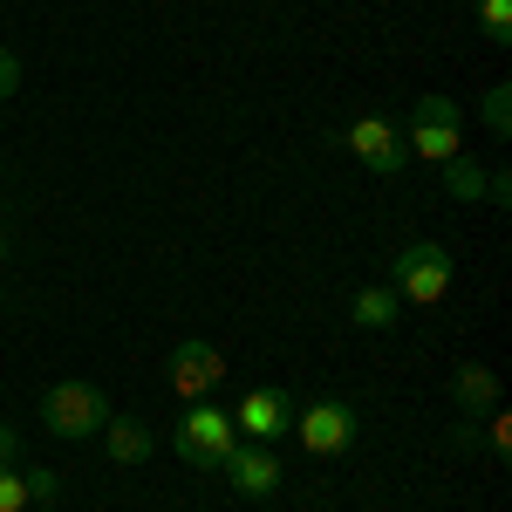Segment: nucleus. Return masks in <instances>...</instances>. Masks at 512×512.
Returning a JSON list of instances; mask_svg holds the SVG:
<instances>
[{"label":"nucleus","instance_id":"obj_3","mask_svg":"<svg viewBox=\"0 0 512 512\" xmlns=\"http://www.w3.org/2000/svg\"><path fill=\"white\" fill-rule=\"evenodd\" d=\"M403 144H410V158H431V164H451L465 151V110L451 103V96H417V117L403 130Z\"/></svg>","mask_w":512,"mask_h":512},{"label":"nucleus","instance_id":"obj_18","mask_svg":"<svg viewBox=\"0 0 512 512\" xmlns=\"http://www.w3.org/2000/svg\"><path fill=\"white\" fill-rule=\"evenodd\" d=\"M14 458H21V431H7V424H0V465H14Z\"/></svg>","mask_w":512,"mask_h":512},{"label":"nucleus","instance_id":"obj_6","mask_svg":"<svg viewBox=\"0 0 512 512\" xmlns=\"http://www.w3.org/2000/svg\"><path fill=\"white\" fill-rule=\"evenodd\" d=\"M294 396L280 390V383H260V390H246L239 396V410H233V431L239 437H253V444H274L280 431H294Z\"/></svg>","mask_w":512,"mask_h":512},{"label":"nucleus","instance_id":"obj_1","mask_svg":"<svg viewBox=\"0 0 512 512\" xmlns=\"http://www.w3.org/2000/svg\"><path fill=\"white\" fill-rule=\"evenodd\" d=\"M233 444H239L233 417H226V410H212V403H192V410H185V424L171 431V451H178L192 472H219V465L233 458Z\"/></svg>","mask_w":512,"mask_h":512},{"label":"nucleus","instance_id":"obj_15","mask_svg":"<svg viewBox=\"0 0 512 512\" xmlns=\"http://www.w3.org/2000/svg\"><path fill=\"white\" fill-rule=\"evenodd\" d=\"M485 130H492V137H506V130H512V89H506V82L485 96Z\"/></svg>","mask_w":512,"mask_h":512},{"label":"nucleus","instance_id":"obj_14","mask_svg":"<svg viewBox=\"0 0 512 512\" xmlns=\"http://www.w3.org/2000/svg\"><path fill=\"white\" fill-rule=\"evenodd\" d=\"M444 192H451V198H485V171L458 151V158L444 164Z\"/></svg>","mask_w":512,"mask_h":512},{"label":"nucleus","instance_id":"obj_17","mask_svg":"<svg viewBox=\"0 0 512 512\" xmlns=\"http://www.w3.org/2000/svg\"><path fill=\"white\" fill-rule=\"evenodd\" d=\"M14 89H21V55H14V48H0V103H7Z\"/></svg>","mask_w":512,"mask_h":512},{"label":"nucleus","instance_id":"obj_4","mask_svg":"<svg viewBox=\"0 0 512 512\" xmlns=\"http://www.w3.org/2000/svg\"><path fill=\"white\" fill-rule=\"evenodd\" d=\"M355 431H362V417H355V403H342V396H321L308 410H294V437H301L308 458H342L355 444Z\"/></svg>","mask_w":512,"mask_h":512},{"label":"nucleus","instance_id":"obj_11","mask_svg":"<svg viewBox=\"0 0 512 512\" xmlns=\"http://www.w3.org/2000/svg\"><path fill=\"white\" fill-rule=\"evenodd\" d=\"M451 403H458L465 417H472V410H492V403H499V376H492L485 362H465V369L451 376Z\"/></svg>","mask_w":512,"mask_h":512},{"label":"nucleus","instance_id":"obj_8","mask_svg":"<svg viewBox=\"0 0 512 512\" xmlns=\"http://www.w3.org/2000/svg\"><path fill=\"white\" fill-rule=\"evenodd\" d=\"M226 383V355L212 349V342H178L171 349V390L185 396V403H198L205 390H219Z\"/></svg>","mask_w":512,"mask_h":512},{"label":"nucleus","instance_id":"obj_7","mask_svg":"<svg viewBox=\"0 0 512 512\" xmlns=\"http://www.w3.org/2000/svg\"><path fill=\"white\" fill-rule=\"evenodd\" d=\"M349 151L362 158V171H376V178H396L403 164H410V144H403V130L383 117H355L349 123Z\"/></svg>","mask_w":512,"mask_h":512},{"label":"nucleus","instance_id":"obj_2","mask_svg":"<svg viewBox=\"0 0 512 512\" xmlns=\"http://www.w3.org/2000/svg\"><path fill=\"white\" fill-rule=\"evenodd\" d=\"M396 301L403 308H437L444 294H451V253L437 246V239H417V246H403L396 253Z\"/></svg>","mask_w":512,"mask_h":512},{"label":"nucleus","instance_id":"obj_16","mask_svg":"<svg viewBox=\"0 0 512 512\" xmlns=\"http://www.w3.org/2000/svg\"><path fill=\"white\" fill-rule=\"evenodd\" d=\"M478 21H485V41H512V0H485Z\"/></svg>","mask_w":512,"mask_h":512},{"label":"nucleus","instance_id":"obj_9","mask_svg":"<svg viewBox=\"0 0 512 512\" xmlns=\"http://www.w3.org/2000/svg\"><path fill=\"white\" fill-rule=\"evenodd\" d=\"M219 472L233 478V492H246V499H267V492H280V458L267 451V444H246V451L233 444V458H226Z\"/></svg>","mask_w":512,"mask_h":512},{"label":"nucleus","instance_id":"obj_10","mask_svg":"<svg viewBox=\"0 0 512 512\" xmlns=\"http://www.w3.org/2000/svg\"><path fill=\"white\" fill-rule=\"evenodd\" d=\"M62 485L55 472H21V465H0V512H28L35 499H55Z\"/></svg>","mask_w":512,"mask_h":512},{"label":"nucleus","instance_id":"obj_5","mask_svg":"<svg viewBox=\"0 0 512 512\" xmlns=\"http://www.w3.org/2000/svg\"><path fill=\"white\" fill-rule=\"evenodd\" d=\"M41 424L55 437H89L110 424V403H103L96 383H55V390L41 396Z\"/></svg>","mask_w":512,"mask_h":512},{"label":"nucleus","instance_id":"obj_13","mask_svg":"<svg viewBox=\"0 0 512 512\" xmlns=\"http://www.w3.org/2000/svg\"><path fill=\"white\" fill-rule=\"evenodd\" d=\"M349 315L362 321V328H396L403 301H396V287H362V294L349 301Z\"/></svg>","mask_w":512,"mask_h":512},{"label":"nucleus","instance_id":"obj_12","mask_svg":"<svg viewBox=\"0 0 512 512\" xmlns=\"http://www.w3.org/2000/svg\"><path fill=\"white\" fill-rule=\"evenodd\" d=\"M103 451H110V465H144L158 444H151V431H144V424H130V417H110V424H103Z\"/></svg>","mask_w":512,"mask_h":512}]
</instances>
